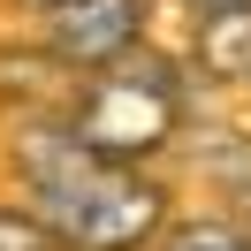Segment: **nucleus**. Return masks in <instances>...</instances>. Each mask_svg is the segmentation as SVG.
<instances>
[{
  "label": "nucleus",
  "instance_id": "nucleus-3",
  "mask_svg": "<svg viewBox=\"0 0 251 251\" xmlns=\"http://www.w3.org/2000/svg\"><path fill=\"white\" fill-rule=\"evenodd\" d=\"M152 8L160 0H61L53 16H38V46L69 76H99L137 46H152Z\"/></svg>",
  "mask_w": 251,
  "mask_h": 251
},
{
  "label": "nucleus",
  "instance_id": "nucleus-8",
  "mask_svg": "<svg viewBox=\"0 0 251 251\" xmlns=\"http://www.w3.org/2000/svg\"><path fill=\"white\" fill-rule=\"evenodd\" d=\"M8 8H23V16H53L61 0H8Z\"/></svg>",
  "mask_w": 251,
  "mask_h": 251
},
{
  "label": "nucleus",
  "instance_id": "nucleus-2",
  "mask_svg": "<svg viewBox=\"0 0 251 251\" xmlns=\"http://www.w3.org/2000/svg\"><path fill=\"white\" fill-rule=\"evenodd\" d=\"M61 122L92 145L99 160H122V168H160L175 145L198 122V84H190L183 53L168 46H137L129 61L76 76Z\"/></svg>",
  "mask_w": 251,
  "mask_h": 251
},
{
  "label": "nucleus",
  "instance_id": "nucleus-1",
  "mask_svg": "<svg viewBox=\"0 0 251 251\" xmlns=\"http://www.w3.org/2000/svg\"><path fill=\"white\" fill-rule=\"evenodd\" d=\"M8 183L53 228L61 251H152L175 221V190L160 168L99 160L61 114H23L8 122Z\"/></svg>",
  "mask_w": 251,
  "mask_h": 251
},
{
  "label": "nucleus",
  "instance_id": "nucleus-6",
  "mask_svg": "<svg viewBox=\"0 0 251 251\" xmlns=\"http://www.w3.org/2000/svg\"><path fill=\"white\" fill-rule=\"evenodd\" d=\"M0 251H61V244L23 198H0Z\"/></svg>",
  "mask_w": 251,
  "mask_h": 251
},
{
  "label": "nucleus",
  "instance_id": "nucleus-7",
  "mask_svg": "<svg viewBox=\"0 0 251 251\" xmlns=\"http://www.w3.org/2000/svg\"><path fill=\"white\" fill-rule=\"evenodd\" d=\"M168 8H183V16H221V8H251V0H168Z\"/></svg>",
  "mask_w": 251,
  "mask_h": 251
},
{
  "label": "nucleus",
  "instance_id": "nucleus-5",
  "mask_svg": "<svg viewBox=\"0 0 251 251\" xmlns=\"http://www.w3.org/2000/svg\"><path fill=\"white\" fill-rule=\"evenodd\" d=\"M152 251H251V228L236 213H175Z\"/></svg>",
  "mask_w": 251,
  "mask_h": 251
},
{
  "label": "nucleus",
  "instance_id": "nucleus-9",
  "mask_svg": "<svg viewBox=\"0 0 251 251\" xmlns=\"http://www.w3.org/2000/svg\"><path fill=\"white\" fill-rule=\"evenodd\" d=\"M228 213H236V221L251 228V190H244V198H228Z\"/></svg>",
  "mask_w": 251,
  "mask_h": 251
},
{
  "label": "nucleus",
  "instance_id": "nucleus-4",
  "mask_svg": "<svg viewBox=\"0 0 251 251\" xmlns=\"http://www.w3.org/2000/svg\"><path fill=\"white\" fill-rule=\"evenodd\" d=\"M183 69L198 92H251V8H221V16H183Z\"/></svg>",
  "mask_w": 251,
  "mask_h": 251
}]
</instances>
